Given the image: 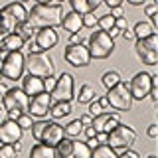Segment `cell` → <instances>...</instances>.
I'll return each instance as SVG.
<instances>
[{
	"label": "cell",
	"instance_id": "cell-1",
	"mask_svg": "<svg viewBox=\"0 0 158 158\" xmlns=\"http://www.w3.org/2000/svg\"><path fill=\"white\" fill-rule=\"evenodd\" d=\"M63 8L61 4L56 2H44V4H34L32 10H28V22L34 28H57L61 24Z\"/></svg>",
	"mask_w": 158,
	"mask_h": 158
},
{
	"label": "cell",
	"instance_id": "cell-2",
	"mask_svg": "<svg viewBox=\"0 0 158 158\" xmlns=\"http://www.w3.org/2000/svg\"><path fill=\"white\" fill-rule=\"evenodd\" d=\"M26 18H28V10L20 2H10L4 8H0V38L12 34L18 24H22Z\"/></svg>",
	"mask_w": 158,
	"mask_h": 158
},
{
	"label": "cell",
	"instance_id": "cell-3",
	"mask_svg": "<svg viewBox=\"0 0 158 158\" xmlns=\"http://www.w3.org/2000/svg\"><path fill=\"white\" fill-rule=\"evenodd\" d=\"M28 95L22 91V87H10L0 99V105L4 107L8 118H16L22 113H28Z\"/></svg>",
	"mask_w": 158,
	"mask_h": 158
},
{
	"label": "cell",
	"instance_id": "cell-4",
	"mask_svg": "<svg viewBox=\"0 0 158 158\" xmlns=\"http://www.w3.org/2000/svg\"><path fill=\"white\" fill-rule=\"evenodd\" d=\"M87 49L91 59H107L111 57V53L115 52V40L109 38L107 32L103 30H97V32H91V36L87 38Z\"/></svg>",
	"mask_w": 158,
	"mask_h": 158
},
{
	"label": "cell",
	"instance_id": "cell-5",
	"mask_svg": "<svg viewBox=\"0 0 158 158\" xmlns=\"http://www.w3.org/2000/svg\"><path fill=\"white\" fill-rule=\"evenodd\" d=\"M26 69L30 75L36 77H49L56 73V63L53 59L48 56L46 52H38V53H28L26 56Z\"/></svg>",
	"mask_w": 158,
	"mask_h": 158
},
{
	"label": "cell",
	"instance_id": "cell-6",
	"mask_svg": "<svg viewBox=\"0 0 158 158\" xmlns=\"http://www.w3.org/2000/svg\"><path fill=\"white\" fill-rule=\"evenodd\" d=\"M107 101L109 107L115 109V111H131L132 109V95H131V89H128V81H118L115 87L107 89Z\"/></svg>",
	"mask_w": 158,
	"mask_h": 158
},
{
	"label": "cell",
	"instance_id": "cell-7",
	"mask_svg": "<svg viewBox=\"0 0 158 158\" xmlns=\"http://www.w3.org/2000/svg\"><path fill=\"white\" fill-rule=\"evenodd\" d=\"M24 69H26V56L20 52H8L6 57L0 61V73H2L4 79H10V81H16V79H22Z\"/></svg>",
	"mask_w": 158,
	"mask_h": 158
},
{
	"label": "cell",
	"instance_id": "cell-8",
	"mask_svg": "<svg viewBox=\"0 0 158 158\" xmlns=\"http://www.w3.org/2000/svg\"><path fill=\"white\" fill-rule=\"evenodd\" d=\"M135 53L138 61L144 65H156L158 63V34H150L148 38L135 40Z\"/></svg>",
	"mask_w": 158,
	"mask_h": 158
},
{
	"label": "cell",
	"instance_id": "cell-9",
	"mask_svg": "<svg viewBox=\"0 0 158 158\" xmlns=\"http://www.w3.org/2000/svg\"><path fill=\"white\" fill-rule=\"evenodd\" d=\"M56 158H91V146L77 138L63 136L56 146Z\"/></svg>",
	"mask_w": 158,
	"mask_h": 158
},
{
	"label": "cell",
	"instance_id": "cell-10",
	"mask_svg": "<svg viewBox=\"0 0 158 158\" xmlns=\"http://www.w3.org/2000/svg\"><path fill=\"white\" fill-rule=\"evenodd\" d=\"M136 142V131L128 125H118L109 131V140L107 144L113 148V150H127V148H132V144Z\"/></svg>",
	"mask_w": 158,
	"mask_h": 158
},
{
	"label": "cell",
	"instance_id": "cell-11",
	"mask_svg": "<svg viewBox=\"0 0 158 158\" xmlns=\"http://www.w3.org/2000/svg\"><path fill=\"white\" fill-rule=\"evenodd\" d=\"M49 95H52V101H71L75 97V77L63 71L57 77L56 87L49 91Z\"/></svg>",
	"mask_w": 158,
	"mask_h": 158
},
{
	"label": "cell",
	"instance_id": "cell-12",
	"mask_svg": "<svg viewBox=\"0 0 158 158\" xmlns=\"http://www.w3.org/2000/svg\"><path fill=\"white\" fill-rule=\"evenodd\" d=\"M128 89H131L132 101H142L148 97L152 89V73L148 71H138L135 77L128 81Z\"/></svg>",
	"mask_w": 158,
	"mask_h": 158
},
{
	"label": "cell",
	"instance_id": "cell-13",
	"mask_svg": "<svg viewBox=\"0 0 158 158\" xmlns=\"http://www.w3.org/2000/svg\"><path fill=\"white\" fill-rule=\"evenodd\" d=\"M63 59L73 67H87L91 63V56L85 44H67L63 49Z\"/></svg>",
	"mask_w": 158,
	"mask_h": 158
},
{
	"label": "cell",
	"instance_id": "cell-14",
	"mask_svg": "<svg viewBox=\"0 0 158 158\" xmlns=\"http://www.w3.org/2000/svg\"><path fill=\"white\" fill-rule=\"evenodd\" d=\"M52 95L48 91H42L38 95H32L28 99V115L36 118L49 117V107H52Z\"/></svg>",
	"mask_w": 158,
	"mask_h": 158
},
{
	"label": "cell",
	"instance_id": "cell-15",
	"mask_svg": "<svg viewBox=\"0 0 158 158\" xmlns=\"http://www.w3.org/2000/svg\"><path fill=\"white\" fill-rule=\"evenodd\" d=\"M24 136V131L18 127V123L14 118H4L0 123V142L2 144H14L20 142Z\"/></svg>",
	"mask_w": 158,
	"mask_h": 158
},
{
	"label": "cell",
	"instance_id": "cell-16",
	"mask_svg": "<svg viewBox=\"0 0 158 158\" xmlns=\"http://www.w3.org/2000/svg\"><path fill=\"white\" fill-rule=\"evenodd\" d=\"M118 123H121V115H118L117 111H103V113H99L97 117H93L91 127L95 128L97 132H109V131H113Z\"/></svg>",
	"mask_w": 158,
	"mask_h": 158
},
{
	"label": "cell",
	"instance_id": "cell-17",
	"mask_svg": "<svg viewBox=\"0 0 158 158\" xmlns=\"http://www.w3.org/2000/svg\"><path fill=\"white\" fill-rule=\"evenodd\" d=\"M34 42L38 44L40 52H49L52 48L57 46L59 36H57L56 28H38L36 36H34Z\"/></svg>",
	"mask_w": 158,
	"mask_h": 158
},
{
	"label": "cell",
	"instance_id": "cell-18",
	"mask_svg": "<svg viewBox=\"0 0 158 158\" xmlns=\"http://www.w3.org/2000/svg\"><path fill=\"white\" fill-rule=\"evenodd\" d=\"M61 138H63V127L59 125V123H56V121H48V125H46V128H44V132H42L40 142L56 148L57 142L61 140Z\"/></svg>",
	"mask_w": 158,
	"mask_h": 158
},
{
	"label": "cell",
	"instance_id": "cell-19",
	"mask_svg": "<svg viewBox=\"0 0 158 158\" xmlns=\"http://www.w3.org/2000/svg\"><path fill=\"white\" fill-rule=\"evenodd\" d=\"M59 26H63V30L69 34H77L83 30V24H81V14L73 12V10H69L67 14H63L61 16V24Z\"/></svg>",
	"mask_w": 158,
	"mask_h": 158
},
{
	"label": "cell",
	"instance_id": "cell-20",
	"mask_svg": "<svg viewBox=\"0 0 158 158\" xmlns=\"http://www.w3.org/2000/svg\"><path fill=\"white\" fill-rule=\"evenodd\" d=\"M22 91L26 93L28 97L32 95H38V93L44 91V79L42 77H36V75H24L22 77Z\"/></svg>",
	"mask_w": 158,
	"mask_h": 158
},
{
	"label": "cell",
	"instance_id": "cell-21",
	"mask_svg": "<svg viewBox=\"0 0 158 158\" xmlns=\"http://www.w3.org/2000/svg\"><path fill=\"white\" fill-rule=\"evenodd\" d=\"M73 12L77 14H95V10L101 6V0H67Z\"/></svg>",
	"mask_w": 158,
	"mask_h": 158
},
{
	"label": "cell",
	"instance_id": "cell-22",
	"mask_svg": "<svg viewBox=\"0 0 158 158\" xmlns=\"http://www.w3.org/2000/svg\"><path fill=\"white\" fill-rule=\"evenodd\" d=\"M71 111H73L71 101H53V103H52V107H49V117L57 121V118L67 117Z\"/></svg>",
	"mask_w": 158,
	"mask_h": 158
},
{
	"label": "cell",
	"instance_id": "cell-23",
	"mask_svg": "<svg viewBox=\"0 0 158 158\" xmlns=\"http://www.w3.org/2000/svg\"><path fill=\"white\" fill-rule=\"evenodd\" d=\"M30 158H56V148L38 142L30 148Z\"/></svg>",
	"mask_w": 158,
	"mask_h": 158
},
{
	"label": "cell",
	"instance_id": "cell-24",
	"mask_svg": "<svg viewBox=\"0 0 158 158\" xmlns=\"http://www.w3.org/2000/svg\"><path fill=\"white\" fill-rule=\"evenodd\" d=\"M22 48H24V40L16 32H12V34L2 38V49H6V52H20Z\"/></svg>",
	"mask_w": 158,
	"mask_h": 158
},
{
	"label": "cell",
	"instance_id": "cell-25",
	"mask_svg": "<svg viewBox=\"0 0 158 158\" xmlns=\"http://www.w3.org/2000/svg\"><path fill=\"white\" fill-rule=\"evenodd\" d=\"M132 34H135V40H140V38H148L150 34H154V26L146 20H140V22L135 24L132 28Z\"/></svg>",
	"mask_w": 158,
	"mask_h": 158
},
{
	"label": "cell",
	"instance_id": "cell-26",
	"mask_svg": "<svg viewBox=\"0 0 158 158\" xmlns=\"http://www.w3.org/2000/svg\"><path fill=\"white\" fill-rule=\"evenodd\" d=\"M83 127L81 125V121L79 118H73L71 123H67L65 127H63V136H67V138H79L83 135Z\"/></svg>",
	"mask_w": 158,
	"mask_h": 158
},
{
	"label": "cell",
	"instance_id": "cell-27",
	"mask_svg": "<svg viewBox=\"0 0 158 158\" xmlns=\"http://www.w3.org/2000/svg\"><path fill=\"white\" fill-rule=\"evenodd\" d=\"M91 158H118V154L109 144H97L91 148Z\"/></svg>",
	"mask_w": 158,
	"mask_h": 158
},
{
	"label": "cell",
	"instance_id": "cell-28",
	"mask_svg": "<svg viewBox=\"0 0 158 158\" xmlns=\"http://www.w3.org/2000/svg\"><path fill=\"white\" fill-rule=\"evenodd\" d=\"M14 32H16L18 36L24 40V42H26V40H34V36H36V28H34L32 24L28 22V20H24L22 24H18Z\"/></svg>",
	"mask_w": 158,
	"mask_h": 158
},
{
	"label": "cell",
	"instance_id": "cell-29",
	"mask_svg": "<svg viewBox=\"0 0 158 158\" xmlns=\"http://www.w3.org/2000/svg\"><path fill=\"white\" fill-rule=\"evenodd\" d=\"M95 87L93 85H89V83H83L81 87H79V95H77V101L79 103H89V101H93L95 99Z\"/></svg>",
	"mask_w": 158,
	"mask_h": 158
},
{
	"label": "cell",
	"instance_id": "cell-30",
	"mask_svg": "<svg viewBox=\"0 0 158 158\" xmlns=\"http://www.w3.org/2000/svg\"><path fill=\"white\" fill-rule=\"evenodd\" d=\"M118 81H123V77H121V73H118V71H115V69L103 73V77H101V83H103V87H105V89L115 87Z\"/></svg>",
	"mask_w": 158,
	"mask_h": 158
},
{
	"label": "cell",
	"instance_id": "cell-31",
	"mask_svg": "<svg viewBox=\"0 0 158 158\" xmlns=\"http://www.w3.org/2000/svg\"><path fill=\"white\" fill-rule=\"evenodd\" d=\"M46 125H48V121L46 118H38V121H34V125H32V136H34V140L36 142H40V138H42V132H44V128H46Z\"/></svg>",
	"mask_w": 158,
	"mask_h": 158
},
{
	"label": "cell",
	"instance_id": "cell-32",
	"mask_svg": "<svg viewBox=\"0 0 158 158\" xmlns=\"http://www.w3.org/2000/svg\"><path fill=\"white\" fill-rule=\"evenodd\" d=\"M113 26H115V18H113L111 14H105V16L97 18V28L103 30V32H109Z\"/></svg>",
	"mask_w": 158,
	"mask_h": 158
},
{
	"label": "cell",
	"instance_id": "cell-33",
	"mask_svg": "<svg viewBox=\"0 0 158 158\" xmlns=\"http://www.w3.org/2000/svg\"><path fill=\"white\" fill-rule=\"evenodd\" d=\"M14 121L18 123V127L22 128V131H30L32 128V125H34V118L28 115V113H22V115H18Z\"/></svg>",
	"mask_w": 158,
	"mask_h": 158
},
{
	"label": "cell",
	"instance_id": "cell-34",
	"mask_svg": "<svg viewBox=\"0 0 158 158\" xmlns=\"http://www.w3.org/2000/svg\"><path fill=\"white\" fill-rule=\"evenodd\" d=\"M0 158H18V152L12 144H0Z\"/></svg>",
	"mask_w": 158,
	"mask_h": 158
},
{
	"label": "cell",
	"instance_id": "cell-35",
	"mask_svg": "<svg viewBox=\"0 0 158 158\" xmlns=\"http://www.w3.org/2000/svg\"><path fill=\"white\" fill-rule=\"evenodd\" d=\"M81 24H83V28H95L97 26V16L95 14H83Z\"/></svg>",
	"mask_w": 158,
	"mask_h": 158
},
{
	"label": "cell",
	"instance_id": "cell-36",
	"mask_svg": "<svg viewBox=\"0 0 158 158\" xmlns=\"http://www.w3.org/2000/svg\"><path fill=\"white\" fill-rule=\"evenodd\" d=\"M156 12H158L156 4H144V14L150 18V24H152V26L156 24Z\"/></svg>",
	"mask_w": 158,
	"mask_h": 158
},
{
	"label": "cell",
	"instance_id": "cell-37",
	"mask_svg": "<svg viewBox=\"0 0 158 158\" xmlns=\"http://www.w3.org/2000/svg\"><path fill=\"white\" fill-rule=\"evenodd\" d=\"M99 113H103V107H101V103H99L97 99L89 101V113H87V115H91V117H97Z\"/></svg>",
	"mask_w": 158,
	"mask_h": 158
},
{
	"label": "cell",
	"instance_id": "cell-38",
	"mask_svg": "<svg viewBox=\"0 0 158 158\" xmlns=\"http://www.w3.org/2000/svg\"><path fill=\"white\" fill-rule=\"evenodd\" d=\"M56 81H57V77L56 75H49V77H44V91H52L53 87H56Z\"/></svg>",
	"mask_w": 158,
	"mask_h": 158
},
{
	"label": "cell",
	"instance_id": "cell-39",
	"mask_svg": "<svg viewBox=\"0 0 158 158\" xmlns=\"http://www.w3.org/2000/svg\"><path fill=\"white\" fill-rule=\"evenodd\" d=\"M115 28L117 30H127L128 28V20H127V16H121V18H115Z\"/></svg>",
	"mask_w": 158,
	"mask_h": 158
},
{
	"label": "cell",
	"instance_id": "cell-40",
	"mask_svg": "<svg viewBox=\"0 0 158 158\" xmlns=\"http://www.w3.org/2000/svg\"><path fill=\"white\" fill-rule=\"evenodd\" d=\"M24 48L28 49V53H38V52H40L38 44L34 42V40H26V42H24Z\"/></svg>",
	"mask_w": 158,
	"mask_h": 158
},
{
	"label": "cell",
	"instance_id": "cell-41",
	"mask_svg": "<svg viewBox=\"0 0 158 158\" xmlns=\"http://www.w3.org/2000/svg\"><path fill=\"white\" fill-rule=\"evenodd\" d=\"M118 158H140V154L136 150H132V148H127V150H121Z\"/></svg>",
	"mask_w": 158,
	"mask_h": 158
},
{
	"label": "cell",
	"instance_id": "cell-42",
	"mask_svg": "<svg viewBox=\"0 0 158 158\" xmlns=\"http://www.w3.org/2000/svg\"><path fill=\"white\" fill-rule=\"evenodd\" d=\"M109 10H111L109 14H111L113 18H121V16H125V8H123V6H113V8H109Z\"/></svg>",
	"mask_w": 158,
	"mask_h": 158
},
{
	"label": "cell",
	"instance_id": "cell-43",
	"mask_svg": "<svg viewBox=\"0 0 158 158\" xmlns=\"http://www.w3.org/2000/svg\"><path fill=\"white\" fill-rule=\"evenodd\" d=\"M95 140H97V144H107L109 132H97V135H95Z\"/></svg>",
	"mask_w": 158,
	"mask_h": 158
},
{
	"label": "cell",
	"instance_id": "cell-44",
	"mask_svg": "<svg viewBox=\"0 0 158 158\" xmlns=\"http://www.w3.org/2000/svg\"><path fill=\"white\" fill-rule=\"evenodd\" d=\"M146 135L148 138H158V125H150L146 128Z\"/></svg>",
	"mask_w": 158,
	"mask_h": 158
},
{
	"label": "cell",
	"instance_id": "cell-45",
	"mask_svg": "<svg viewBox=\"0 0 158 158\" xmlns=\"http://www.w3.org/2000/svg\"><path fill=\"white\" fill-rule=\"evenodd\" d=\"M69 44H83V34L81 32L71 34V36H69Z\"/></svg>",
	"mask_w": 158,
	"mask_h": 158
},
{
	"label": "cell",
	"instance_id": "cell-46",
	"mask_svg": "<svg viewBox=\"0 0 158 158\" xmlns=\"http://www.w3.org/2000/svg\"><path fill=\"white\" fill-rule=\"evenodd\" d=\"M121 36L127 40V42H135V34H132V30L131 28H127V30H123L121 32Z\"/></svg>",
	"mask_w": 158,
	"mask_h": 158
},
{
	"label": "cell",
	"instance_id": "cell-47",
	"mask_svg": "<svg viewBox=\"0 0 158 158\" xmlns=\"http://www.w3.org/2000/svg\"><path fill=\"white\" fill-rule=\"evenodd\" d=\"M123 2L125 0H101V4H105V6L113 8V6H123Z\"/></svg>",
	"mask_w": 158,
	"mask_h": 158
},
{
	"label": "cell",
	"instance_id": "cell-48",
	"mask_svg": "<svg viewBox=\"0 0 158 158\" xmlns=\"http://www.w3.org/2000/svg\"><path fill=\"white\" fill-rule=\"evenodd\" d=\"M83 132H85V136H87V140H89V138H95V135H97V131H95V128H93L91 125H89V127H85V128H83Z\"/></svg>",
	"mask_w": 158,
	"mask_h": 158
},
{
	"label": "cell",
	"instance_id": "cell-49",
	"mask_svg": "<svg viewBox=\"0 0 158 158\" xmlns=\"http://www.w3.org/2000/svg\"><path fill=\"white\" fill-rule=\"evenodd\" d=\"M79 121H81L83 127H89V125H91V121H93V117L91 115H81V117H79Z\"/></svg>",
	"mask_w": 158,
	"mask_h": 158
},
{
	"label": "cell",
	"instance_id": "cell-50",
	"mask_svg": "<svg viewBox=\"0 0 158 158\" xmlns=\"http://www.w3.org/2000/svg\"><path fill=\"white\" fill-rule=\"evenodd\" d=\"M97 101L101 103L103 111H111V107H109V101H107V97H101V99H97Z\"/></svg>",
	"mask_w": 158,
	"mask_h": 158
},
{
	"label": "cell",
	"instance_id": "cell-51",
	"mask_svg": "<svg viewBox=\"0 0 158 158\" xmlns=\"http://www.w3.org/2000/svg\"><path fill=\"white\" fill-rule=\"evenodd\" d=\"M107 34H109V38H113V40H115L117 36H121V30H117L115 26H113V28H111V30H109V32H107Z\"/></svg>",
	"mask_w": 158,
	"mask_h": 158
},
{
	"label": "cell",
	"instance_id": "cell-52",
	"mask_svg": "<svg viewBox=\"0 0 158 158\" xmlns=\"http://www.w3.org/2000/svg\"><path fill=\"white\" fill-rule=\"evenodd\" d=\"M127 2L131 4V6H144L146 0H127Z\"/></svg>",
	"mask_w": 158,
	"mask_h": 158
},
{
	"label": "cell",
	"instance_id": "cell-53",
	"mask_svg": "<svg viewBox=\"0 0 158 158\" xmlns=\"http://www.w3.org/2000/svg\"><path fill=\"white\" fill-rule=\"evenodd\" d=\"M4 118H8V115H6V111H4V107L0 105V123H2Z\"/></svg>",
	"mask_w": 158,
	"mask_h": 158
},
{
	"label": "cell",
	"instance_id": "cell-54",
	"mask_svg": "<svg viewBox=\"0 0 158 158\" xmlns=\"http://www.w3.org/2000/svg\"><path fill=\"white\" fill-rule=\"evenodd\" d=\"M14 150H16V152H20V150H22V142H14Z\"/></svg>",
	"mask_w": 158,
	"mask_h": 158
},
{
	"label": "cell",
	"instance_id": "cell-55",
	"mask_svg": "<svg viewBox=\"0 0 158 158\" xmlns=\"http://www.w3.org/2000/svg\"><path fill=\"white\" fill-rule=\"evenodd\" d=\"M6 85H2V83H0V99H2V95H4V93H6Z\"/></svg>",
	"mask_w": 158,
	"mask_h": 158
},
{
	"label": "cell",
	"instance_id": "cell-56",
	"mask_svg": "<svg viewBox=\"0 0 158 158\" xmlns=\"http://www.w3.org/2000/svg\"><path fill=\"white\" fill-rule=\"evenodd\" d=\"M36 4H44V2H52V0H34Z\"/></svg>",
	"mask_w": 158,
	"mask_h": 158
},
{
	"label": "cell",
	"instance_id": "cell-57",
	"mask_svg": "<svg viewBox=\"0 0 158 158\" xmlns=\"http://www.w3.org/2000/svg\"><path fill=\"white\" fill-rule=\"evenodd\" d=\"M63 2H67V0H56V4H63Z\"/></svg>",
	"mask_w": 158,
	"mask_h": 158
},
{
	"label": "cell",
	"instance_id": "cell-58",
	"mask_svg": "<svg viewBox=\"0 0 158 158\" xmlns=\"http://www.w3.org/2000/svg\"><path fill=\"white\" fill-rule=\"evenodd\" d=\"M12 2H20V4H24V2H26V0H12Z\"/></svg>",
	"mask_w": 158,
	"mask_h": 158
},
{
	"label": "cell",
	"instance_id": "cell-59",
	"mask_svg": "<svg viewBox=\"0 0 158 158\" xmlns=\"http://www.w3.org/2000/svg\"><path fill=\"white\" fill-rule=\"evenodd\" d=\"M146 158H158V156L156 154H150V156H146Z\"/></svg>",
	"mask_w": 158,
	"mask_h": 158
},
{
	"label": "cell",
	"instance_id": "cell-60",
	"mask_svg": "<svg viewBox=\"0 0 158 158\" xmlns=\"http://www.w3.org/2000/svg\"><path fill=\"white\" fill-rule=\"evenodd\" d=\"M0 49H2V38H0Z\"/></svg>",
	"mask_w": 158,
	"mask_h": 158
},
{
	"label": "cell",
	"instance_id": "cell-61",
	"mask_svg": "<svg viewBox=\"0 0 158 158\" xmlns=\"http://www.w3.org/2000/svg\"><path fill=\"white\" fill-rule=\"evenodd\" d=\"M0 83H2V73H0Z\"/></svg>",
	"mask_w": 158,
	"mask_h": 158
}]
</instances>
